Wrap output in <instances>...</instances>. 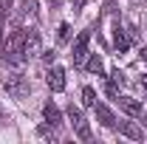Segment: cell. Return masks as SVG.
Returning a JSON list of instances; mask_svg holds the SVG:
<instances>
[{
    "label": "cell",
    "instance_id": "6da1fadb",
    "mask_svg": "<svg viewBox=\"0 0 147 144\" xmlns=\"http://www.w3.org/2000/svg\"><path fill=\"white\" fill-rule=\"evenodd\" d=\"M23 42H26V31H23V28H14V31L9 34V40L3 42V51H6L3 57H6L9 62L20 65V62L26 59V57H23Z\"/></svg>",
    "mask_w": 147,
    "mask_h": 144
},
{
    "label": "cell",
    "instance_id": "7a4b0ae2",
    "mask_svg": "<svg viewBox=\"0 0 147 144\" xmlns=\"http://www.w3.org/2000/svg\"><path fill=\"white\" fill-rule=\"evenodd\" d=\"M68 119H71V124H74V130H76V136H79L82 141H91V127H88V122H85L82 110L74 108V105H68Z\"/></svg>",
    "mask_w": 147,
    "mask_h": 144
},
{
    "label": "cell",
    "instance_id": "3957f363",
    "mask_svg": "<svg viewBox=\"0 0 147 144\" xmlns=\"http://www.w3.org/2000/svg\"><path fill=\"white\" fill-rule=\"evenodd\" d=\"M3 88L9 90L14 99H23V96L28 93V82H26V76H20V73H9V76H3Z\"/></svg>",
    "mask_w": 147,
    "mask_h": 144
},
{
    "label": "cell",
    "instance_id": "277c9868",
    "mask_svg": "<svg viewBox=\"0 0 147 144\" xmlns=\"http://www.w3.org/2000/svg\"><path fill=\"white\" fill-rule=\"evenodd\" d=\"M42 54V40L37 31H26V42H23V57L26 59H34Z\"/></svg>",
    "mask_w": 147,
    "mask_h": 144
},
{
    "label": "cell",
    "instance_id": "5b68a950",
    "mask_svg": "<svg viewBox=\"0 0 147 144\" xmlns=\"http://www.w3.org/2000/svg\"><path fill=\"white\" fill-rule=\"evenodd\" d=\"M116 105L125 110L130 119H142V113H144V110H142V102H139V99H133V96H125V93H119V96H116Z\"/></svg>",
    "mask_w": 147,
    "mask_h": 144
},
{
    "label": "cell",
    "instance_id": "8992f818",
    "mask_svg": "<svg viewBox=\"0 0 147 144\" xmlns=\"http://www.w3.org/2000/svg\"><path fill=\"white\" fill-rule=\"evenodd\" d=\"M88 42H91V31H82L74 42V65H85L88 59Z\"/></svg>",
    "mask_w": 147,
    "mask_h": 144
},
{
    "label": "cell",
    "instance_id": "52a82bcc",
    "mask_svg": "<svg viewBox=\"0 0 147 144\" xmlns=\"http://www.w3.org/2000/svg\"><path fill=\"white\" fill-rule=\"evenodd\" d=\"M17 17H20V23H34L37 17H40V3L37 0H23L20 3V11H17Z\"/></svg>",
    "mask_w": 147,
    "mask_h": 144
},
{
    "label": "cell",
    "instance_id": "ba28073f",
    "mask_svg": "<svg viewBox=\"0 0 147 144\" xmlns=\"http://www.w3.org/2000/svg\"><path fill=\"white\" fill-rule=\"evenodd\" d=\"M119 133L125 139H133V141H142L144 139V130H142V124H136V122H119Z\"/></svg>",
    "mask_w": 147,
    "mask_h": 144
},
{
    "label": "cell",
    "instance_id": "9c48e42d",
    "mask_svg": "<svg viewBox=\"0 0 147 144\" xmlns=\"http://www.w3.org/2000/svg\"><path fill=\"white\" fill-rule=\"evenodd\" d=\"M42 116H45V122H48L51 127H59V124H62V113H59V108H57L54 102H45Z\"/></svg>",
    "mask_w": 147,
    "mask_h": 144
},
{
    "label": "cell",
    "instance_id": "30bf717a",
    "mask_svg": "<svg viewBox=\"0 0 147 144\" xmlns=\"http://www.w3.org/2000/svg\"><path fill=\"white\" fill-rule=\"evenodd\" d=\"M48 88L51 90H62L65 88V71L57 65V68H51V73H48Z\"/></svg>",
    "mask_w": 147,
    "mask_h": 144
},
{
    "label": "cell",
    "instance_id": "8fae6325",
    "mask_svg": "<svg viewBox=\"0 0 147 144\" xmlns=\"http://www.w3.org/2000/svg\"><path fill=\"white\" fill-rule=\"evenodd\" d=\"M93 110H96V119H99L105 127H113V124H116V116L110 113L108 105H93Z\"/></svg>",
    "mask_w": 147,
    "mask_h": 144
},
{
    "label": "cell",
    "instance_id": "7c38bea8",
    "mask_svg": "<svg viewBox=\"0 0 147 144\" xmlns=\"http://www.w3.org/2000/svg\"><path fill=\"white\" fill-rule=\"evenodd\" d=\"M113 42H116V48H119V54H122V51H127V37H125V31H122V28H116V31H113Z\"/></svg>",
    "mask_w": 147,
    "mask_h": 144
},
{
    "label": "cell",
    "instance_id": "4fadbf2b",
    "mask_svg": "<svg viewBox=\"0 0 147 144\" xmlns=\"http://www.w3.org/2000/svg\"><path fill=\"white\" fill-rule=\"evenodd\" d=\"M82 105H85V108H93V105H96V90H93V88L82 90Z\"/></svg>",
    "mask_w": 147,
    "mask_h": 144
},
{
    "label": "cell",
    "instance_id": "5bb4252c",
    "mask_svg": "<svg viewBox=\"0 0 147 144\" xmlns=\"http://www.w3.org/2000/svg\"><path fill=\"white\" fill-rule=\"evenodd\" d=\"M88 71H91V73H96V76H99V73H105V68H102V59H99L96 54L88 59Z\"/></svg>",
    "mask_w": 147,
    "mask_h": 144
},
{
    "label": "cell",
    "instance_id": "9a60e30c",
    "mask_svg": "<svg viewBox=\"0 0 147 144\" xmlns=\"http://www.w3.org/2000/svg\"><path fill=\"white\" fill-rule=\"evenodd\" d=\"M68 31H71V28H68V23H62V26H59V31H57L59 42H65V40H68Z\"/></svg>",
    "mask_w": 147,
    "mask_h": 144
},
{
    "label": "cell",
    "instance_id": "2e32d148",
    "mask_svg": "<svg viewBox=\"0 0 147 144\" xmlns=\"http://www.w3.org/2000/svg\"><path fill=\"white\" fill-rule=\"evenodd\" d=\"M110 79H113V82H119V85H122V82H125V73L119 71V68H113V71H110Z\"/></svg>",
    "mask_w": 147,
    "mask_h": 144
},
{
    "label": "cell",
    "instance_id": "e0dca14e",
    "mask_svg": "<svg viewBox=\"0 0 147 144\" xmlns=\"http://www.w3.org/2000/svg\"><path fill=\"white\" fill-rule=\"evenodd\" d=\"M105 90H108V96H113V99L119 96V90H116V85H113V82H108V85H105Z\"/></svg>",
    "mask_w": 147,
    "mask_h": 144
},
{
    "label": "cell",
    "instance_id": "ac0fdd59",
    "mask_svg": "<svg viewBox=\"0 0 147 144\" xmlns=\"http://www.w3.org/2000/svg\"><path fill=\"white\" fill-rule=\"evenodd\" d=\"M0 124H9V116L3 113V108H0Z\"/></svg>",
    "mask_w": 147,
    "mask_h": 144
},
{
    "label": "cell",
    "instance_id": "d6986e66",
    "mask_svg": "<svg viewBox=\"0 0 147 144\" xmlns=\"http://www.w3.org/2000/svg\"><path fill=\"white\" fill-rule=\"evenodd\" d=\"M82 3H85V0H74V9L79 11V9H82Z\"/></svg>",
    "mask_w": 147,
    "mask_h": 144
},
{
    "label": "cell",
    "instance_id": "ffe728a7",
    "mask_svg": "<svg viewBox=\"0 0 147 144\" xmlns=\"http://www.w3.org/2000/svg\"><path fill=\"white\" fill-rule=\"evenodd\" d=\"M142 59H147V45H144V48H142Z\"/></svg>",
    "mask_w": 147,
    "mask_h": 144
},
{
    "label": "cell",
    "instance_id": "44dd1931",
    "mask_svg": "<svg viewBox=\"0 0 147 144\" xmlns=\"http://www.w3.org/2000/svg\"><path fill=\"white\" fill-rule=\"evenodd\" d=\"M0 28H3V9H0Z\"/></svg>",
    "mask_w": 147,
    "mask_h": 144
}]
</instances>
